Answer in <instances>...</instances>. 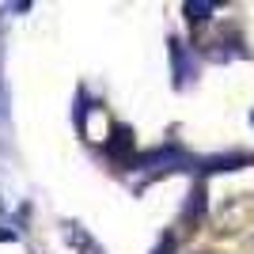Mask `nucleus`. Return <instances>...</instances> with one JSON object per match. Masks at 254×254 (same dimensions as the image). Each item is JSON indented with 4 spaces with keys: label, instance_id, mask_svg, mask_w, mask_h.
<instances>
[{
    "label": "nucleus",
    "instance_id": "f257e3e1",
    "mask_svg": "<svg viewBox=\"0 0 254 254\" xmlns=\"http://www.w3.org/2000/svg\"><path fill=\"white\" fill-rule=\"evenodd\" d=\"M64 235H68V243H72L80 254H106L103 247H99L95 239H91V235H87L84 228H80V224H68V228H64Z\"/></svg>",
    "mask_w": 254,
    "mask_h": 254
},
{
    "label": "nucleus",
    "instance_id": "f03ea898",
    "mask_svg": "<svg viewBox=\"0 0 254 254\" xmlns=\"http://www.w3.org/2000/svg\"><path fill=\"white\" fill-rule=\"evenodd\" d=\"M133 148V133H129L126 126H114V137L106 140V152L118 159V163H126V152Z\"/></svg>",
    "mask_w": 254,
    "mask_h": 254
},
{
    "label": "nucleus",
    "instance_id": "7ed1b4c3",
    "mask_svg": "<svg viewBox=\"0 0 254 254\" xmlns=\"http://www.w3.org/2000/svg\"><path fill=\"white\" fill-rule=\"evenodd\" d=\"M209 11H212V4H186V15H190V23H193V19H197V23L209 19Z\"/></svg>",
    "mask_w": 254,
    "mask_h": 254
},
{
    "label": "nucleus",
    "instance_id": "20e7f679",
    "mask_svg": "<svg viewBox=\"0 0 254 254\" xmlns=\"http://www.w3.org/2000/svg\"><path fill=\"white\" fill-rule=\"evenodd\" d=\"M193 254H212V251H193Z\"/></svg>",
    "mask_w": 254,
    "mask_h": 254
}]
</instances>
